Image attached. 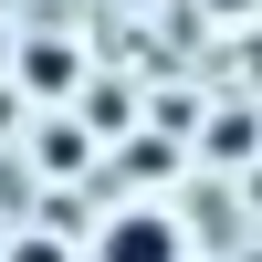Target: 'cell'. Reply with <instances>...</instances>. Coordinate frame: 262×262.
Returning <instances> with one entry per match:
<instances>
[{"label":"cell","instance_id":"cell-2","mask_svg":"<svg viewBox=\"0 0 262 262\" xmlns=\"http://www.w3.org/2000/svg\"><path fill=\"white\" fill-rule=\"evenodd\" d=\"M74 74H84V53H63V42H21V84H42V95H63Z\"/></svg>","mask_w":262,"mask_h":262},{"label":"cell","instance_id":"cell-1","mask_svg":"<svg viewBox=\"0 0 262 262\" xmlns=\"http://www.w3.org/2000/svg\"><path fill=\"white\" fill-rule=\"evenodd\" d=\"M95 262H179V221L168 210H116L105 242H95Z\"/></svg>","mask_w":262,"mask_h":262},{"label":"cell","instance_id":"cell-3","mask_svg":"<svg viewBox=\"0 0 262 262\" xmlns=\"http://www.w3.org/2000/svg\"><path fill=\"white\" fill-rule=\"evenodd\" d=\"M11 262H63V242H21V252H11Z\"/></svg>","mask_w":262,"mask_h":262}]
</instances>
